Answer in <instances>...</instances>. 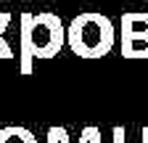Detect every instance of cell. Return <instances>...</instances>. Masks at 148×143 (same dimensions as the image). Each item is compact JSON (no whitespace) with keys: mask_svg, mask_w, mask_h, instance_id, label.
Listing matches in <instances>:
<instances>
[{"mask_svg":"<svg viewBox=\"0 0 148 143\" xmlns=\"http://www.w3.org/2000/svg\"><path fill=\"white\" fill-rule=\"evenodd\" d=\"M79 143H87V130H82V135H79Z\"/></svg>","mask_w":148,"mask_h":143,"instance_id":"cell-10","label":"cell"},{"mask_svg":"<svg viewBox=\"0 0 148 143\" xmlns=\"http://www.w3.org/2000/svg\"><path fill=\"white\" fill-rule=\"evenodd\" d=\"M48 143H56V133H53V127L48 130Z\"/></svg>","mask_w":148,"mask_h":143,"instance_id":"cell-9","label":"cell"},{"mask_svg":"<svg viewBox=\"0 0 148 143\" xmlns=\"http://www.w3.org/2000/svg\"><path fill=\"white\" fill-rule=\"evenodd\" d=\"M114 143H127L124 127H114ZM140 143H148V127H143V140Z\"/></svg>","mask_w":148,"mask_h":143,"instance_id":"cell-6","label":"cell"},{"mask_svg":"<svg viewBox=\"0 0 148 143\" xmlns=\"http://www.w3.org/2000/svg\"><path fill=\"white\" fill-rule=\"evenodd\" d=\"M66 43V29L61 19L50 11L21 13V74H32L34 58H53Z\"/></svg>","mask_w":148,"mask_h":143,"instance_id":"cell-1","label":"cell"},{"mask_svg":"<svg viewBox=\"0 0 148 143\" xmlns=\"http://www.w3.org/2000/svg\"><path fill=\"white\" fill-rule=\"evenodd\" d=\"M0 143H37L34 133L21 127V124H8L0 130Z\"/></svg>","mask_w":148,"mask_h":143,"instance_id":"cell-4","label":"cell"},{"mask_svg":"<svg viewBox=\"0 0 148 143\" xmlns=\"http://www.w3.org/2000/svg\"><path fill=\"white\" fill-rule=\"evenodd\" d=\"M53 133H56V143H71L66 127H53Z\"/></svg>","mask_w":148,"mask_h":143,"instance_id":"cell-7","label":"cell"},{"mask_svg":"<svg viewBox=\"0 0 148 143\" xmlns=\"http://www.w3.org/2000/svg\"><path fill=\"white\" fill-rule=\"evenodd\" d=\"M116 32L108 16L98 11H85L74 16L66 27V43L79 58H103L114 48Z\"/></svg>","mask_w":148,"mask_h":143,"instance_id":"cell-2","label":"cell"},{"mask_svg":"<svg viewBox=\"0 0 148 143\" xmlns=\"http://www.w3.org/2000/svg\"><path fill=\"white\" fill-rule=\"evenodd\" d=\"M87 130V143H101V130L98 127H85Z\"/></svg>","mask_w":148,"mask_h":143,"instance_id":"cell-8","label":"cell"},{"mask_svg":"<svg viewBox=\"0 0 148 143\" xmlns=\"http://www.w3.org/2000/svg\"><path fill=\"white\" fill-rule=\"evenodd\" d=\"M122 56L148 58V13L145 11L122 13Z\"/></svg>","mask_w":148,"mask_h":143,"instance_id":"cell-3","label":"cell"},{"mask_svg":"<svg viewBox=\"0 0 148 143\" xmlns=\"http://www.w3.org/2000/svg\"><path fill=\"white\" fill-rule=\"evenodd\" d=\"M11 24V13H0V58H13V53H11V45L3 40V32L5 27Z\"/></svg>","mask_w":148,"mask_h":143,"instance_id":"cell-5","label":"cell"}]
</instances>
